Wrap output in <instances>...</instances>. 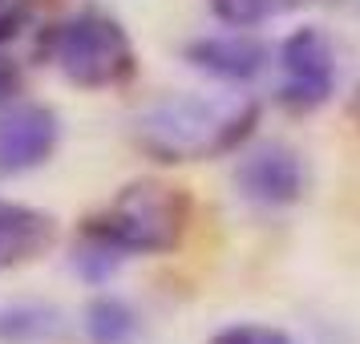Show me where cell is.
<instances>
[{
    "instance_id": "8",
    "label": "cell",
    "mask_w": 360,
    "mask_h": 344,
    "mask_svg": "<svg viewBox=\"0 0 360 344\" xmlns=\"http://www.w3.org/2000/svg\"><path fill=\"white\" fill-rule=\"evenodd\" d=\"M57 243V219L41 207L0 195V272L41 260Z\"/></svg>"
},
{
    "instance_id": "7",
    "label": "cell",
    "mask_w": 360,
    "mask_h": 344,
    "mask_svg": "<svg viewBox=\"0 0 360 344\" xmlns=\"http://www.w3.org/2000/svg\"><path fill=\"white\" fill-rule=\"evenodd\" d=\"M182 57H186L191 69H198V73H207L223 85H247L267 69V45L259 37H251L247 29L198 37L182 49Z\"/></svg>"
},
{
    "instance_id": "1",
    "label": "cell",
    "mask_w": 360,
    "mask_h": 344,
    "mask_svg": "<svg viewBox=\"0 0 360 344\" xmlns=\"http://www.w3.org/2000/svg\"><path fill=\"white\" fill-rule=\"evenodd\" d=\"M191 195L162 179L126 182L98 215H89L73 243V267L89 284H105L130 255H170L191 227Z\"/></svg>"
},
{
    "instance_id": "3",
    "label": "cell",
    "mask_w": 360,
    "mask_h": 344,
    "mask_svg": "<svg viewBox=\"0 0 360 344\" xmlns=\"http://www.w3.org/2000/svg\"><path fill=\"white\" fill-rule=\"evenodd\" d=\"M41 57L77 89H117L138 73L130 33L101 8H82L41 33Z\"/></svg>"
},
{
    "instance_id": "2",
    "label": "cell",
    "mask_w": 360,
    "mask_h": 344,
    "mask_svg": "<svg viewBox=\"0 0 360 344\" xmlns=\"http://www.w3.org/2000/svg\"><path fill=\"white\" fill-rule=\"evenodd\" d=\"M259 114L251 94H170L134 117V146L162 166L211 163L243 146Z\"/></svg>"
},
{
    "instance_id": "11",
    "label": "cell",
    "mask_w": 360,
    "mask_h": 344,
    "mask_svg": "<svg viewBox=\"0 0 360 344\" xmlns=\"http://www.w3.org/2000/svg\"><path fill=\"white\" fill-rule=\"evenodd\" d=\"M207 344H300L292 332L271 324H255V320H243V324H227L219 328Z\"/></svg>"
},
{
    "instance_id": "12",
    "label": "cell",
    "mask_w": 360,
    "mask_h": 344,
    "mask_svg": "<svg viewBox=\"0 0 360 344\" xmlns=\"http://www.w3.org/2000/svg\"><path fill=\"white\" fill-rule=\"evenodd\" d=\"M29 17H33V0H0V45L13 41L29 25Z\"/></svg>"
},
{
    "instance_id": "13",
    "label": "cell",
    "mask_w": 360,
    "mask_h": 344,
    "mask_svg": "<svg viewBox=\"0 0 360 344\" xmlns=\"http://www.w3.org/2000/svg\"><path fill=\"white\" fill-rule=\"evenodd\" d=\"M17 94H20V65L13 57H0V106L17 101Z\"/></svg>"
},
{
    "instance_id": "10",
    "label": "cell",
    "mask_w": 360,
    "mask_h": 344,
    "mask_svg": "<svg viewBox=\"0 0 360 344\" xmlns=\"http://www.w3.org/2000/svg\"><path fill=\"white\" fill-rule=\"evenodd\" d=\"M207 4L231 29H255V25H267V20L292 17L300 8H311L316 0H207Z\"/></svg>"
},
{
    "instance_id": "5",
    "label": "cell",
    "mask_w": 360,
    "mask_h": 344,
    "mask_svg": "<svg viewBox=\"0 0 360 344\" xmlns=\"http://www.w3.org/2000/svg\"><path fill=\"white\" fill-rule=\"evenodd\" d=\"M235 191L259 211H283L308 195V163L288 142H263L235 166Z\"/></svg>"
},
{
    "instance_id": "9",
    "label": "cell",
    "mask_w": 360,
    "mask_h": 344,
    "mask_svg": "<svg viewBox=\"0 0 360 344\" xmlns=\"http://www.w3.org/2000/svg\"><path fill=\"white\" fill-rule=\"evenodd\" d=\"M85 336L89 344H134L138 340V312L126 304V300H117V295H98V300H89V308H85Z\"/></svg>"
},
{
    "instance_id": "6",
    "label": "cell",
    "mask_w": 360,
    "mask_h": 344,
    "mask_svg": "<svg viewBox=\"0 0 360 344\" xmlns=\"http://www.w3.org/2000/svg\"><path fill=\"white\" fill-rule=\"evenodd\" d=\"M61 117L41 101H8L0 106V179H20L41 170L57 154Z\"/></svg>"
},
{
    "instance_id": "4",
    "label": "cell",
    "mask_w": 360,
    "mask_h": 344,
    "mask_svg": "<svg viewBox=\"0 0 360 344\" xmlns=\"http://www.w3.org/2000/svg\"><path fill=\"white\" fill-rule=\"evenodd\" d=\"M336 77H340L336 41L324 29L304 25V29L283 37L276 98L288 114H316V110H324L332 101V94H336Z\"/></svg>"
}]
</instances>
